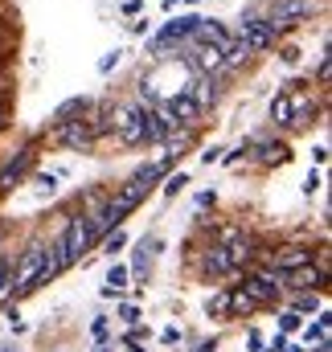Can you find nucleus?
<instances>
[{
	"instance_id": "1",
	"label": "nucleus",
	"mask_w": 332,
	"mask_h": 352,
	"mask_svg": "<svg viewBox=\"0 0 332 352\" xmlns=\"http://www.w3.org/2000/svg\"><path fill=\"white\" fill-rule=\"evenodd\" d=\"M41 263H45V246L33 242L29 250H21L17 258V270H8V295H25L37 287V274H41Z\"/></svg>"
},
{
	"instance_id": "2",
	"label": "nucleus",
	"mask_w": 332,
	"mask_h": 352,
	"mask_svg": "<svg viewBox=\"0 0 332 352\" xmlns=\"http://www.w3.org/2000/svg\"><path fill=\"white\" fill-rule=\"evenodd\" d=\"M90 242H94V230H90V221H86V217H70V226H66V234H62L66 263H70V266L79 263L86 250H90Z\"/></svg>"
},
{
	"instance_id": "3",
	"label": "nucleus",
	"mask_w": 332,
	"mask_h": 352,
	"mask_svg": "<svg viewBox=\"0 0 332 352\" xmlns=\"http://www.w3.org/2000/svg\"><path fill=\"white\" fill-rule=\"evenodd\" d=\"M238 41L247 45L250 54H262V50H271V45H275V29H271L267 21L242 16V37H238Z\"/></svg>"
},
{
	"instance_id": "4",
	"label": "nucleus",
	"mask_w": 332,
	"mask_h": 352,
	"mask_svg": "<svg viewBox=\"0 0 332 352\" xmlns=\"http://www.w3.org/2000/svg\"><path fill=\"white\" fill-rule=\"evenodd\" d=\"M312 12H316V0H283L267 25L271 29H287V25H295L300 16H312Z\"/></svg>"
},
{
	"instance_id": "5",
	"label": "nucleus",
	"mask_w": 332,
	"mask_h": 352,
	"mask_svg": "<svg viewBox=\"0 0 332 352\" xmlns=\"http://www.w3.org/2000/svg\"><path fill=\"white\" fill-rule=\"evenodd\" d=\"M279 291H283V283H279L275 274H250L247 283H242V295H250L254 303H267V299H279Z\"/></svg>"
},
{
	"instance_id": "6",
	"label": "nucleus",
	"mask_w": 332,
	"mask_h": 352,
	"mask_svg": "<svg viewBox=\"0 0 332 352\" xmlns=\"http://www.w3.org/2000/svg\"><path fill=\"white\" fill-rule=\"evenodd\" d=\"M54 140L66 144V148H86L90 144V127L83 119H62V123H54Z\"/></svg>"
},
{
	"instance_id": "7",
	"label": "nucleus",
	"mask_w": 332,
	"mask_h": 352,
	"mask_svg": "<svg viewBox=\"0 0 332 352\" xmlns=\"http://www.w3.org/2000/svg\"><path fill=\"white\" fill-rule=\"evenodd\" d=\"M172 127H176V119L168 115V111H144V140H152V144H160V140H168L172 135Z\"/></svg>"
},
{
	"instance_id": "8",
	"label": "nucleus",
	"mask_w": 332,
	"mask_h": 352,
	"mask_svg": "<svg viewBox=\"0 0 332 352\" xmlns=\"http://www.w3.org/2000/svg\"><path fill=\"white\" fill-rule=\"evenodd\" d=\"M197 25H201V16H176V21H168L165 29L156 33V41H152V45H165V41H180V37H193V33H197Z\"/></svg>"
},
{
	"instance_id": "9",
	"label": "nucleus",
	"mask_w": 332,
	"mask_h": 352,
	"mask_svg": "<svg viewBox=\"0 0 332 352\" xmlns=\"http://www.w3.org/2000/svg\"><path fill=\"white\" fill-rule=\"evenodd\" d=\"M324 278H329V274H324L320 266H304V270H291V278H287L283 287H287V291H304V295H308V291L324 287Z\"/></svg>"
},
{
	"instance_id": "10",
	"label": "nucleus",
	"mask_w": 332,
	"mask_h": 352,
	"mask_svg": "<svg viewBox=\"0 0 332 352\" xmlns=\"http://www.w3.org/2000/svg\"><path fill=\"white\" fill-rule=\"evenodd\" d=\"M304 266H312V250H304V246H287V250H275V270H304Z\"/></svg>"
},
{
	"instance_id": "11",
	"label": "nucleus",
	"mask_w": 332,
	"mask_h": 352,
	"mask_svg": "<svg viewBox=\"0 0 332 352\" xmlns=\"http://www.w3.org/2000/svg\"><path fill=\"white\" fill-rule=\"evenodd\" d=\"M165 111L172 115V119H176V123H197V119H201V111H197V102H193V98H189L185 90L168 98V107H165Z\"/></svg>"
},
{
	"instance_id": "12",
	"label": "nucleus",
	"mask_w": 332,
	"mask_h": 352,
	"mask_svg": "<svg viewBox=\"0 0 332 352\" xmlns=\"http://www.w3.org/2000/svg\"><path fill=\"white\" fill-rule=\"evenodd\" d=\"M329 324H332V311H329V307H320V320L304 328V344H312V340H316V344H324V340H329Z\"/></svg>"
},
{
	"instance_id": "13",
	"label": "nucleus",
	"mask_w": 332,
	"mask_h": 352,
	"mask_svg": "<svg viewBox=\"0 0 332 352\" xmlns=\"http://www.w3.org/2000/svg\"><path fill=\"white\" fill-rule=\"evenodd\" d=\"M123 283H127V266L115 263L111 270H107V287H103V295H107V299H111V295H119V291H123Z\"/></svg>"
},
{
	"instance_id": "14",
	"label": "nucleus",
	"mask_w": 332,
	"mask_h": 352,
	"mask_svg": "<svg viewBox=\"0 0 332 352\" xmlns=\"http://www.w3.org/2000/svg\"><path fill=\"white\" fill-rule=\"evenodd\" d=\"M123 246H127V234H123V230H111V234H103V254H111V258H115Z\"/></svg>"
},
{
	"instance_id": "15",
	"label": "nucleus",
	"mask_w": 332,
	"mask_h": 352,
	"mask_svg": "<svg viewBox=\"0 0 332 352\" xmlns=\"http://www.w3.org/2000/svg\"><path fill=\"white\" fill-rule=\"evenodd\" d=\"M271 119H275V123H291V98H287V94H279V98L271 102Z\"/></svg>"
},
{
	"instance_id": "16",
	"label": "nucleus",
	"mask_w": 332,
	"mask_h": 352,
	"mask_svg": "<svg viewBox=\"0 0 332 352\" xmlns=\"http://www.w3.org/2000/svg\"><path fill=\"white\" fill-rule=\"evenodd\" d=\"M25 164H29V152H25V156H21V160H12V164H8V168H4V173H0V188H12V180H17V176H21V168H25Z\"/></svg>"
},
{
	"instance_id": "17",
	"label": "nucleus",
	"mask_w": 332,
	"mask_h": 352,
	"mask_svg": "<svg viewBox=\"0 0 332 352\" xmlns=\"http://www.w3.org/2000/svg\"><path fill=\"white\" fill-rule=\"evenodd\" d=\"M197 62H201V66H205V70H214V66H222V45H205V50H201V58H197Z\"/></svg>"
},
{
	"instance_id": "18",
	"label": "nucleus",
	"mask_w": 332,
	"mask_h": 352,
	"mask_svg": "<svg viewBox=\"0 0 332 352\" xmlns=\"http://www.w3.org/2000/svg\"><path fill=\"white\" fill-rule=\"evenodd\" d=\"M209 270H218V274H226L230 270V258H226V250L218 246V250H209Z\"/></svg>"
},
{
	"instance_id": "19",
	"label": "nucleus",
	"mask_w": 332,
	"mask_h": 352,
	"mask_svg": "<svg viewBox=\"0 0 332 352\" xmlns=\"http://www.w3.org/2000/svg\"><path fill=\"white\" fill-rule=\"evenodd\" d=\"M316 307H320L316 291H308V295H300V299H295V316H304V311H316Z\"/></svg>"
},
{
	"instance_id": "20",
	"label": "nucleus",
	"mask_w": 332,
	"mask_h": 352,
	"mask_svg": "<svg viewBox=\"0 0 332 352\" xmlns=\"http://www.w3.org/2000/svg\"><path fill=\"white\" fill-rule=\"evenodd\" d=\"M222 54H226V62H230V66H234V62H242V58H247L250 50H247V45H242V41H230V45H226V50H222Z\"/></svg>"
},
{
	"instance_id": "21",
	"label": "nucleus",
	"mask_w": 332,
	"mask_h": 352,
	"mask_svg": "<svg viewBox=\"0 0 332 352\" xmlns=\"http://www.w3.org/2000/svg\"><path fill=\"white\" fill-rule=\"evenodd\" d=\"M62 176H66V168H54V173H37V184H41V188H50V192H54V188H58V180H62Z\"/></svg>"
},
{
	"instance_id": "22",
	"label": "nucleus",
	"mask_w": 332,
	"mask_h": 352,
	"mask_svg": "<svg viewBox=\"0 0 332 352\" xmlns=\"http://www.w3.org/2000/svg\"><path fill=\"white\" fill-rule=\"evenodd\" d=\"M185 184H189V176H185V173H172V176H168V184H165V197H176Z\"/></svg>"
},
{
	"instance_id": "23",
	"label": "nucleus",
	"mask_w": 332,
	"mask_h": 352,
	"mask_svg": "<svg viewBox=\"0 0 332 352\" xmlns=\"http://www.w3.org/2000/svg\"><path fill=\"white\" fill-rule=\"evenodd\" d=\"M119 58H123V50H111V54H107V58L98 62V74H111V70L119 66Z\"/></svg>"
},
{
	"instance_id": "24",
	"label": "nucleus",
	"mask_w": 332,
	"mask_h": 352,
	"mask_svg": "<svg viewBox=\"0 0 332 352\" xmlns=\"http://www.w3.org/2000/svg\"><path fill=\"white\" fill-rule=\"evenodd\" d=\"M295 328H300V316H295V311H287V316L279 320V336H287V332H295Z\"/></svg>"
},
{
	"instance_id": "25",
	"label": "nucleus",
	"mask_w": 332,
	"mask_h": 352,
	"mask_svg": "<svg viewBox=\"0 0 332 352\" xmlns=\"http://www.w3.org/2000/svg\"><path fill=\"white\" fill-rule=\"evenodd\" d=\"M8 299V258L0 254V303Z\"/></svg>"
},
{
	"instance_id": "26",
	"label": "nucleus",
	"mask_w": 332,
	"mask_h": 352,
	"mask_svg": "<svg viewBox=\"0 0 332 352\" xmlns=\"http://www.w3.org/2000/svg\"><path fill=\"white\" fill-rule=\"evenodd\" d=\"M119 320H123V324H140V307L123 303V307H119Z\"/></svg>"
},
{
	"instance_id": "27",
	"label": "nucleus",
	"mask_w": 332,
	"mask_h": 352,
	"mask_svg": "<svg viewBox=\"0 0 332 352\" xmlns=\"http://www.w3.org/2000/svg\"><path fill=\"white\" fill-rule=\"evenodd\" d=\"M230 303H234V311H254V299H250V295H242V291H238Z\"/></svg>"
},
{
	"instance_id": "28",
	"label": "nucleus",
	"mask_w": 332,
	"mask_h": 352,
	"mask_svg": "<svg viewBox=\"0 0 332 352\" xmlns=\"http://www.w3.org/2000/svg\"><path fill=\"white\" fill-rule=\"evenodd\" d=\"M304 188H308V192H316V188H320V173H308V180H304Z\"/></svg>"
},
{
	"instance_id": "29",
	"label": "nucleus",
	"mask_w": 332,
	"mask_h": 352,
	"mask_svg": "<svg viewBox=\"0 0 332 352\" xmlns=\"http://www.w3.org/2000/svg\"><path fill=\"white\" fill-rule=\"evenodd\" d=\"M160 340H165V344H176V340H180V332H176V328H165V332H160Z\"/></svg>"
},
{
	"instance_id": "30",
	"label": "nucleus",
	"mask_w": 332,
	"mask_h": 352,
	"mask_svg": "<svg viewBox=\"0 0 332 352\" xmlns=\"http://www.w3.org/2000/svg\"><path fill=\"white\" fill-rule=\"evenodd\" d=\"M144 336H148V332H144V328H140V324H136V328H132V332H127V344H136V340H144Z\"/></svg>"
},
{
	"instance_id": "31",
	"label": "nucleus",
	"mask_w": 332,
	"mask_h": 352,
	"mask_svg": "<svg viewBox=\"0 0 332 352\" xmlns=\"http://www.w3.org/2000/svg\"><path fill=\"white\" fill-rule=\"evenodd\" d=\"M247 340H250V352H262V336H258V332H250Z\"/></svg>"
},
{
	"instance_id": "32",
	"label": "nucleus",
	"mask_w": 332,
	"mask_h": 352,
	"mask_svg": "<svg viewBox=\"0 0 332 352\" xmlns=\"http://www.w3.org/2000/svg\"><path fill=\"white\" fill-rule=\"evenodd\" d=\"M197 352H214V340H205V344H201Z\"/></svg>"
},
{
	"instance_id": "33",
	"label": "nucleus",
	"mask_w": 332,
	"mask_h": 352,
	"mask_svg": "<svg viewBox=\"0 0 332 352\" xmlns=\"http://www.w3.org/2000/svg\"><path fill=\"white\" fill-rule=\"evenodd\" d=\"M94 352H111V349H107V344H98V349H94Z\"/></svg>"
}]
</instances>
